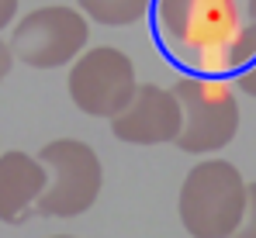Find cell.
Returning <instances> with one entry per match:
<instances>
[{
    "label": "cell",
    "instance_id": "6da1fadb",
    "mask_svg": "<svg viewBox=\"0 0 256 238\" xmlns=\"http://www.w3.org/2000/svg\"><path fill=\"white\" fill-rule=\"evenodd\" d=\"M152 31L190 76H242L256 62V0H152Z\"/></svg>",
    "mask_w": 256,
    "mask_h": 238
},
{
    "label": "cell",
    "instance_id": "7a4b0ae2",
    "mask_svg": "<svg viewBox=\"0 0 256 238\" xmlns=\"http://www.w3.org/2000/svg\"><path fill=\"white\" fill-rule=\"evenodd\" d=\"M246 197L250 183L232 162L225 159L198 162L180 183L176 197L180 225L190 238H232L242 225Z\"/></svg>",
    "mask_w": 256,
    "mask_h": 238
},
{
    "label": "cell",
    "instance_id": "3957f363",
    "mask_svg": "<svg viewBox=\"0 0 256 238\" xmlns=\"http://www.w3.org/2000/svg\"><path fill=\"white\" fill-rule=\"evenodd\" d=\"M38 159L48 169V187L35 207L42 218H80L86 214L104 187V169L97 152L80 138H56L42 145Z\"/></svg>",
    "mask_w": 256,
    "mask_h": 238
},
{
    "label": "cell",
    "instance_id": "277c9868",
    "mask_svg": "<svg viewBox=\"0 0 256 238\" xmlns=\"http://www.w3.org/2000/svg\"><path fill=\"white\" fill-rule=\"evenodd\" d=\"M180 107H184V128L173 142L187 156H208L225 149L239 131V100L236 90L225 79L187 76L173 86Z\"/></svg>",
    "mask_w": 256,
    "mask_h": 238
},
{
    "label": "cell",
    "instance_id": "5b68a950",
    "mask_svg": "<svg viewBox=\"0 0 256 238\" xmlns=\"http://www.w3.org/2000/svg\"><path fill=\"white\" fill-rule=\"evenodd\" d=\"M84 10L52 3L24 14L10 31V52L18 62L32 69H59L84 55L90 24Z\"/></svg>",
    "mask_w": 256,
    "mask_h": 238
},
{
    "label": "cell",
    "instance_id": "8992f818",
    "mask_svg": "<svg viewBox=\"0 0 256 238\" xmlns=\"http://www.w3.org/2000/svg\"><path fill=\"white\" fill-rule=\"evenodd\" d=\"M66 86H70V100L76 104V111L111 121L132 104L138 79H135L132 59L122 48L97 45V48H86L73 62Z\"/></svg>",
    "mask_w": 256,
    "mask_h": 238
},
{
    "label": "cell",
    "instance_id": "52a82bcc",
    "mask_svg": "<svg viewBox=\"0 0 256 238\" xmlns=\"http://www.w3.org/2000/svg\"><path fill=\"white\" fill-rule=\"evenodd\" d=\"M184 128V107L173 90L142 83L125 111L111 118V135L125 145H163L176 142Z\"/></svg>",
    "mask_w": 256,
    "mask_h": 238
},
{
    "label": "cell",
    "instance_id": "ba28073f",
    "mask_svg": "<svg viewBox=\"0 0 256 238\" xmlns=\"http://www.w3.org/2000/svg\"><path fill=\"white\" fill-rule=\"evenodd\" d=\"M48 187V169L38 156L28 152H4L0 156V221L24 225Z\"/></svg>",
    "mask_w": 256,
    "mask_h": 238
},
{
    "label": "cell",
    "instance_id": "9c48e42d",
    "mask_svg": "<svg viewBox=\"0 0 256 238\" xmlns=\"http://www.w3.org/2000/svg\"><path fill=\"white\" fill-rule=\"evenodd\" d=\"M80 10H84L90 21L97 24H108V28H125L135 24L149 14L152 0H76Z\"/></svg>",
    "mask_w": 256,
    "mask_h": 238
},
{
    "label": "cell",
    "instance_id": "30bf717a",
    "mask_svg": "<svg viewBox=\"0 0 256 238\" xmlns=\"http://www.w3.org/2000/svg\"><path fill=\"white\" fill-rule=\"evenodd\" d=\"M232 238H256V183H250V197H246V214L242 225L236 228Z\"/></svg>",
    "mask_w": 256,
    "mask_h": 238
},
{
    "label": "cell",
    "instance_id": "8fae6325",
    "mask_svg": "<svg viewBox=\"0 0 256 238\" xmlns=\"http://www.w3.org/2000/svg\"><path fill=\"white\" fill-rule=\"evenodd\" d=\"M10 66H14V52H10V41H4V38H0V83L7 79Z\"/></svg>",
    "mask_w": 256,
    "mask_h": 238
},
{
    "label": "cell",
    "instance_id": "7c38bea8",
    "mask_svg": "<svg viewBox=\"0 0 256 238\" xmlns=\"http://www.w3.org/2000/svg\"><path fill=\"white\" fill-rule=\"evenodd\" d=\"M14 14H18V0H0V31L14 21Z\"/></svg>",
    "mask_w": 256,
    "mask_h": 238
},
{
    "label": "cell",
    "instance_id": "4fadbf2b",
    "mask_svg": "<svg viewBox=\"0 0 256 238\" xmlns=\"http://www.w3.org/2000/svg\"><path fill=\"white\" fill-rule=\"evenodd\" d=\"M239 90H242V93H250V97H256V62L242 73V76H239Z\"/></svg>",
    "mask_w": 256,
    "mask_h": 238
},
{
    "label": "cell",
    "instance_id": "5bb4252c",
    "mask_svg": "<svg viewBox=\"0 0 256 238\" xmlns=\"http://www.w3.org/2000/svg\"><path fill=\"white\" fill-rule=\"evenodd\" d=\"M52 238H76V235H52Z\"/></svg>",
    "mask_w": 256,
    "mask_h": 238
}]
</instances>
